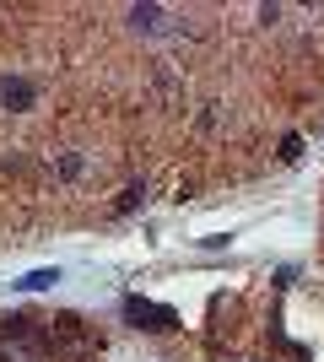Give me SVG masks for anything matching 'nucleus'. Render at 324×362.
<instances>
[{"instance_id": "2", "label": "nucleus", "mask_w": 324, "mask_h": 362, "mask_svg": "<svg viewBox=\"0 0 324 362\" xmlns=\"http://www.w3.org/2000/svg\"><path fill=\"white\" fill-rule=\"evenodd\" d=\"M54 281H60V271H28L16 287H22V292H44V287H54Z\"/></svg>"}, {"instance_id": "1", "label": "nucleus", "mask_w": 324, "mask_h": 362, "mask_svg": "<svg viewBox=\"0 0 324 362\" xmlns=\"http://www.w3.org/2000/svg\"><path fill=\"white\" fill-rule=\"evenodd\" d=\"M130 319L146 325V330H173V325H179L173 308H157V303H140V298H130Z\"/></svg>"}]
</instances>
